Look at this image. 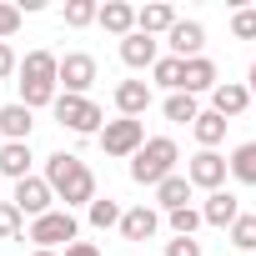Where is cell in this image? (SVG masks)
<instances>
[{
    "mask_svg": "<svg viewBox=\"0 0 256 256\" xmlns=\"http://www.w3.org/2000/svg\"><path fill=\"white\" fill-rule=\"evenodd\" d=\"M46 181H50L56 201H66V211H70V206H90V201H96V176H90V166H86L80 156H70V151L46 156Z\"/></svg>",
    "mask_w": 256,
    "mask_h": 256,
    "instance_id": "6da1fadb",
    "label": "cell"
},
{
    "mask_svg": "<svg viewBox=\"0 0 256 256\" xmlns=\"http://www.w3.org/2000/svg\"><path fill=\"white\" fill-rule=\"evenodd\" d=\"M176 161H181L176 141H171V136H151V141L131 156V181H136V186H161L166 176H176Z\"/></svg>",
    "mask_w": 256,
    "mask_h": 256,
    "instance_id": "7a4b0ae2",
    "label": "cell"
},
{
    "mask_svg": "<svg viewBox=\"0 0 256 256\" xmlns=\"http://www.w3.org/2000/svg\"><path fill=\"white\" fill-rule=\"evenodd\" d=\"M50 110H56V120L66 126V131H76V136H100V126H106V116H100V106L90 96H66L60 90V100Z\"/></svg>",
    "mask_w": 256,
    "mask_h": 256,
    "instance_id": "3957f363",
    "label": "cell"
},
{
    "mask_svg": "<svg viewBox=\"0 0 256 256\" xmlns=\"http://www.w3.org/2000/svg\"><path fill=\"white\" fill-rule=\"evenodd\" d=\"M141 146H146V126H141V120L116 116V120L100 126V151H106V156H136Z\"/></svg>",
    "mask_w": 256,
    "mask_h": 256,
    "instance_id": "277c9868",
    "label": "cell"
},
{
    "mask_svg": "<svg viewBox=\"0 0 256 256\" xmlns=\"http://www.w3.org/2000/svg\"><path fill=\"white\" fill-rule=\"evenodd\" d=\"M16 206H20V216H30V221H40V216H50L56 206V191H50V181L46 176H26V181H16V196H10Z\"/></svg>",
    "mask_w": 256,
    "mask_h": 256,
    "instance_id": "5b68a950",
    "label": "cell"
},
{
    "mask_svg": "<svg viewBox=\"0 0 256 256\" xmlns=\"http://www.w3.org/2000/svg\"><path fill=\"white\" fill-rule=\"evenodd\" d=\"M76 216L60 206V211H50V216H40V221H30V241L40 246V251H56L60 241H76Z\"/></svg>",
    "mask_w": 256,
    "mask_h": 256,
    "instance_id": "8992f818",
    "label": "cell"
},
{
    "mask_svg": "<svg viewBox=\"0 0 256 256\" xmlns=\"http://www.w3.org/2000/svg\"><path fill=\"white\" fill-rule=\"evenodd\" d=\"M231 176V161L226 156H216V151H196L191 156V166H186V181L191 186H201V191H221V181Z\"/></svg>",
    "mask_w": 256,
    "mask_h": 256,
    "instance_id": "52a82bcc",
    "label": "cell"
},
{
    "mask_svg": "<svg viewBox=\"0 0 256 256\" xmlns=\"http://www.w3.org/2000/svg\"><path fill=\"white\" fill-rule=\"evenodd\" d=\"M60 86H66V96H86L96 86V56H86V50L60 56Z\"/></svg>",
    "mask_w": 256,
    "mask_h": 256,
    "instance_id": "ba28073f",
    "label": "cell"
},
{
    "mask_svg": "<svg viewBox=\"0 0 256 256\" xmlns=\"http://www.w3.org/2000/svg\"><path fill=\"white\" fill-rule=\"evenodd\" d=\"M120 60L131 66V70H156V60H161V46H156V36H126L120 40Z\"/></svg>",
    "mask_w": 256,
    "mask_h": 256,
    "instance_id": "9c48e42d",
    "label": "cell"
},
{
    "mask_svg": "<svg viewBox=\"0 0 256 256\" xmlns=\"http://www.w3.org/2000/svg\"><path fill=\"white\" fill-rule=\"evenodd\" d=\"M166 40H171V56H176V60H196L201 46H206V26H201V20H176V30H171Z\"/></svg>",
    "mask_w": 256,
    "mask_h": 256,
    "instance_id": "30bf717a",
    "label": "cell"
},
{
    "mask_svg": "<svg viewBox=\"0 0 256 256\" xmlns=\"http://www.w3.org/2000/svg\"><path fill=\"white\" fill-rule=\"evenodd\" d=\"M20 80H30V86H60V56L30 50V56L20 60Z\"/></svg>",
    "mask_w": 256,
    "mask_h": 256,
    "instance_id": "8fae6325",
    "label": "cell"
},
{
    "mask_svg": "<svg viewBox=\"0 0 256 256\" xmlns=\"http://www.w3.org/2000/svg\"><path fill=\"white\" fill-rule=\"evenodd\" d=\"M201 221H206V226L231 231V226L241 221V201H236L231 191H211V196H206V206H201Z\"/></svg>",
    "mask_w": 256,
    "mask_h": 256,
    "instance_id": "7c38bea8",
    "label": "cell"
},
{
    "mask_svg": "<svg viewBox=\"0 0 256 256\" xmlns=\"http://www.w3.org/2000/svg\"><path fill=\"white\" fill-rule=\"evenodd\" d=\"M246 106H251V90H246L241 80H221V86L211 90V110H216V116H226V120H236Z\"/></svg>",
    "mask_w": 256,
    "mask_h": 256,
    "instance_id": "4fadbf2b",
    "label": "cell"
},
{
    "mask_svg": "<svg viewBox=\"0 0 256 256\" xmlns=\"http://www.w3.org/2000/svg\"><path fill=\"white\" fill-rule=\"evenodd\" d=\"M116 110L131 116V120H141V116L151 110V86H146V80H120V86H116Z\"/></svg>",
    "mask_w": 256,
    "mask_h": 256,
    "instance_id": "5bb4252c",
    "label": "cell"
},
{
    "mask_svg": "<svg viewBox=\"0 0 256 256\" xmlns=\"http://www.w3.org/2000/svg\"><path fill=\"white\" fill-rule=\"evenodd\" d=\"M176 20H181V16L166 6V0H156V6H141V10H136V30H141V36H171Z\"/></svg>",
    "mask_w": 256,
    "mask_h": 256,
    "instance_id": "9a60e30c",
    "label": "cell"
},
{
    "mask_svg": "<svg viewBox=\"0 0 256 256\" xmlns=\"http://www.w3.org/2000/svg\"><path fill=\"white\" fill-rule=\"evenodd\" d=\"M156 226H161L156 206H131V211L120 216V236H126V241H151V236H156Z\"/></svg>",
    "mask_w": 256,
    "mask_h": 256,
    "instance_id": "2e32d148",
    "label": "cell"
},
{
    "mask_svg": "<svg viewBox=\"0 0 256 256\" xmlns=\"http://www.w3.org/2000/svg\"><path fill=\"white\" fill-rule=\"evenodd\" d=\"M30 126H36V110L30 106H0V136L6 141H30Z\"/></svg>",
    "mask_w": 256,
    "mask_h": 256,
    "instance_id": "e0dca14e",
    "label": "cell"
},
{
    "mask_svg": "<svg viewBox=\"0 0 256 256\" xmlns=\"http://www.w3.org/2000/svg\"><path fill=\"white\" fill-rule=\"evenodd\" d=\"M30 141H6L0 146V176H10V181H26L30 176Z\"/></svg>",
    "mask_w": 256,
    "mask_h": 256,
    "instance_id": "ac0fdd59",
    "label": "cell"
},
{
    "mask_svg": "<svg viewBox=\"0 0 256 256\" xmlns=\"http://www.w3.org/2000/svg\"><path fill=\"white\" fill-rule=\"evenodd\" d=\"M100 26L110 30V36H136V6H126V0H106L100 6Z\"/></svg>",
    "mask_w": 256,
    "mask_h": 256,
    "instance_id": "d6986e66",
    "label": "cell"
},
{
    "mask_svg": "<svg viewBox=\"0 0 256 256\" xmlns=\"http://www.w3.org/2000/svg\"><path fill=\"white\" fill-rule=\"evenodd\" d=\"M191 191H196V186H191L186 176H166V181L156 186V206H161V211L171 216V211H181V206H191Z\"/></svg>",
    "mask_w": 256,
    "mask_h": 256,
    "instance_id": "ffe728a7",
    "label": "cell"
},
{
    "mask_svg": "<svg viewBox=\"0 0 256 256\" xmlns=\"http://www.w3.org/2000/svg\"><path fill=\"white\" fill-rule=\"evenodd\" d=\"M226 126H231L226 116H216V110H201V116H196V126H191V136L201 141V151H216V146L226 141Z\"/></svg>",
    "mask_w": 256,
    "mask_h": 256,
    "instance_id": "44dd1931",
    "label": "cell"
},
{
    "mask_svg": "<svg viewBox=\"0 0 256 256\" xmlns=\"http://www.w3.org/2000/svg\"><path fill=\"white\" fill-rule=\"evenodd\" d=\"M221 80H216V66L206 60V56H196V60H186V80H181V90L186 96H201V90H216Z\"/></svg>",
    "mask_w": 256,
    "mask_h": 256,
    "instance_id": "7402d4cb",
    "label": "cell"
},
{
    "mask_svg": "<svg viewBox=\"0 0 256 256\" xmlns=\"http://www.w3.org/2000/svg\"><path fill=\"white\" fill-rule=\"evenodd\" d=\"M166 120H176V126H196V116H201V106H196V96H186V90H176V96H166Z\"/></svg>",
    "mask_w": 256,
    "mask_h": 256,
    "instance_id": "603a6c76",
    "label": "cell"
},
{
    "mask_svg": "<svg viewBox=\"0 0 256 256\" xmlns=\"http://www.w3.org/2000/svg\"><path fill=\"white\" fill-rule=\"evenodd\" d=\"M231 176H236L241 186H256V141H241V146L231 151Z\"/></svg>",
    "mask_w": 256,
    "mask_h": 256,
    "instance_id": "cb8c5ba5",
    "label": "cell"
},
{
    "mask_svg": "<svg viewBox=\"0 0 256 256\" xmlns=\"http://www.w3.org/2000/svg\"><path fill=\"white\" fill-rule=\"evenodd\" d=\"M151 76H156V86H166V90L176 96V90H181V80H186V60H176V56H161Z\"/></svg>",
    "mask_w": 256,
    "mask_h": 256,
    "instance_id": "d4e9b609",
    "label": "cell"
},
{
    "mask_svg": "<svg viewBox=\"0 0 256 256\" xmlns=\"http://www.w3.org/2000/svg\"><path fill=\"white\" fill-rule=\"evenodd\" d=\"M86 211H90V226H96V231H106V226H120V216H126V211H120L110 196H96Z\"/></svg>",
    "mask_w": 256,
    "mask_h": 256,
    "instance_id": "484cf974",
    "label": "cell"
},
{
    "mask_svg": "<svg viewBox=\"0 0 256 256\" xmlns=\"http://www.w3.org/2000/svg\"><path fill=\"white\" fill-rule=\"evenodd\" d=\"M56 100H60V86H30V80H20V106L40 110V106H56Z\"/></svg>",
    "mask_w": 256,
    "mask_h": 256,
    "instance_id": "4316f807",
    "label": "cell"
},
{
    "mask_svg": "<svg viewBox=\"0 0 256 256\" xmlns=\"http://www.w3.org/2000/svg\"><path fill=\"white\" fill-rule=\"evenodd\" d=\"M90 20H100V6H96V0H70V6H66V26H70V30H86Z\"/></svg>",
    "mask_w": 256,
    "mask_h": 256,
    "instance_id": "83f0119b",
    "label": "cell"
},
{
    "mask_svg": "<svg viewBox=\"0 0 256 256\" xmlns=\"http://www.w3.org/2000/svg\"><path fill=\"white\" fill-rule=\"evenodd\" d=\"M20 226H26L20 206H16V201H0V241H16V236H20Z\"/></svg>",
    "mask_w": 256,
    "mask_h": 256,
    "instance_id": "f1b7e54d",
    "label": "cell"
},
{
    "mask_svg": "<svg viewBox=\"0 0 256 256\" xmlns=\"http://www.w3.org/2000/svg\"><path fill=\"white\" fill-rule=\"evenodd\" d=\"M231 246H241V251H251V256H256V216H246V211H241V221L231 226Z\"/></svg>",
    "mask_w": 256,
    "mask_h": 256,
    "instance_id": "f546056e",
    "label": "cell"
},
{
    "mask_svg": "<svg viewBox=\"0 0 256 256\" xmlns=\"http://www.w3.org/2000/svg\"><path fill=\"white\" fill-rule=\"evenodd\" d=\"M166 221H171V231H176V236H196V226H206V221H201V211H191V206L171 211Z\"/></svg>",
    "mask_w": 256,
    "mask_h": 256,
    "instance_id": "4dcf8cb0",
    "label": "cell"
},
{
    "mask_svg": "<svg viewBox=\"0 0 256 256\" xmlns=\"http://www.w3.org/2000/svg\"><path fill=\"white\" fill-rule=\"evenodd\" d=\"M231 36H236V40H256V10H251V6L231 16Z\"/></svg>",
    "mask_w": 256,
    "mask_h": 256,
    "instance_id": "1f68e13d",
    "label": "cell"
},
{
    "mask_svg": "<svg viewBox=\"0 0 256 256\" xmlns=\"http://www.w3.org/2000/svg\"><path fill=\"white\" fill-rule=\"evenodd\" d=\"M16 30H20V6H6V0H0V46H6Z\"/></svg>",
    "mask_w": 256,
    "mask_h": 256,
    "instance_id": "d6a6232c",
    "label": "cell"
},
{
    "mask_svg": "<svg viewBox=\"0 0 256 256\" xmlns=\"http://www.w3.org/2000/svg\"><path fill=\"white\" fill-rule=\"evenodd\" d=\"M166 256H201V241L196 236H176V241H166Z\"/></svg>",
    "mask_w": 256,
    "mask_h": 256,
    "instance_id": "836d02e7",
    "label": "cell"
},
{
    "mask_svg": "<svg viewBox=\"0 0 256 256\" xmlns=\"http://www.w3.org/2000/svg\"><path fill=\"white\" fill-rule=\"evenodd\" d=\"M66 256H100V246H96V241H70Z\"/></svg>",
    "mask_w": 256,
    "mask_h": 256,
    "instance_id": "e575fe53",
    "label": "cell"
},
{
    "mask_svg": "<svg viewBox=\"0 0 256 256\" xmlns=\"http://www.w3.org/2000/svg\"><path fill=\"white\" fill-rule=\"evenodd\" d=\"M246 90H251V100H256V66L246 70Z\"/></svg>",
    "mask_w": 256,
    "mask_h": 256,
    "instance_id": "d590c367",
    "label": "cell"
},
{
    "mask_svg": "<svg viewBox=\"0 0 256 256\" xmlns=\"http://www.w3.org/2000/svg\"><path fill=\"white\" fill-rule=\"evenodd\" d=\"M30 256H60V251H40V246H36V251H30Z\"/></svg>",
    "mask_w": 256,
    "mask_h": 256,
    "instance_id": "8d00e7d4",
    "label": "cell"
}]
</instances>
